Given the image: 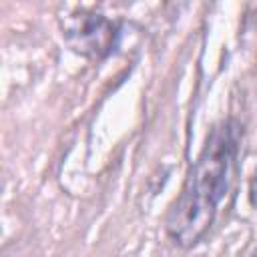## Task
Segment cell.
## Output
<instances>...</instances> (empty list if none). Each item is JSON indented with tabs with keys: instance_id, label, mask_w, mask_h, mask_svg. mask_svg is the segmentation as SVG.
I'll return each instance as SVG.
<instances>
[{
	"instance_id": "1",
	"label": "cell",
	"mask_w": 257,
	"mask_h": 257,
	"mask_svg": "<svg viewBox=\"0 0 257 257\" xmlns=\"http://www.w3.org/2000/svg\"><path fill=\"white\" fill-rule=\"evenodd\" d=\"M239 145L241 124L235 118L221 120L209 128L181 193L165 215V231L177 247H195L213 227L219 205L231 187Z\"/></svg>"
},
{
	"instance_id": "2",
	"label": "cell",
	"mask_w": 257,
	"mask_h": 257,
	"mask_svg": "<svg viewBox=\"0 0 257 257\" xmlns=\"http://www.w3.org/2000/svg\"><path fill=\"white\" fill-rule=\"evenodd\" d=\"M58 26L64 44L88 60H104L120 44V24L90 8L64 12L58 16Z\"/></svg>"
},
{
	"instance_id": "3",
	"label": "cell",
	"mask_w": 257,
	"mask_h": 257,
	"mask_svg": "<svg viewBox=\"0 0 257 257\" xmlns=\"http://www.w3.org/2000/svg\"><path fill=\"white\" fill-rule=\"evenodd\" d=\"M249 199H251V203L257 207V171H255V175H253V179H251V185H249Z\"/></svg>"
},
{
	"instance_id": "4",
	"label": "cell",
	"mask_w": 257,
	"mask_h": 257,
	"mask_svg": "<svg viewBox=\"0 0 257 257\" xmlns=\"http://www.w3.org/2000/svg\"><path fill=\"white\" fill-rule=\"evenodd\" d=\"M251 257H257V247H255V251H253V255Z\"/></svg>"
}]
</instances>
